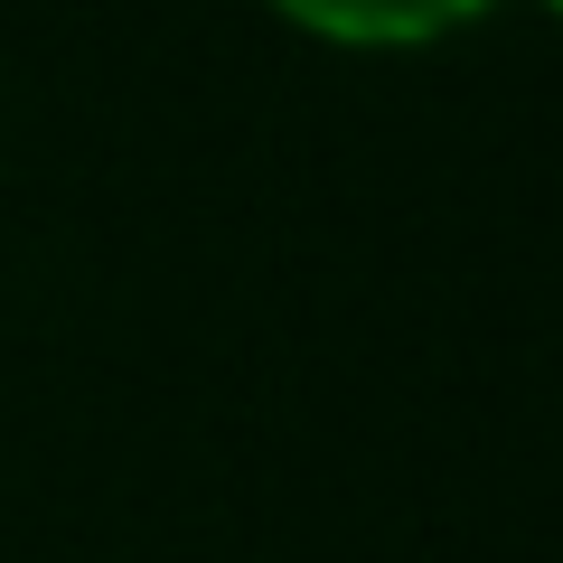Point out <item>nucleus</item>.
<instances>
[{
	"mask_svg": "<svg viewBox=\"0 0 563 563\" xmlns=\"http://www.w3.org/2000/svg\"><path fill=\"white\" fill-rule=\"evenodd\" d=\"M282 10L301 29H320V38H347V47H413V38L461 29L488 0H282Z\"/></svg>",
	"mask_w": 563,
	"mask_h": 563,
	"instance_id": "1",
	"label": "nucleus"
},
{
	"mask_svg": "<svg viewBox=\"0 0 563 563\" xmlns=\"http://www.w3.org/2000/svg\"><path fill=\"white\" fill-rule=\"evenodd\" d=\"M554 10H563V0H554Z\"/></svg>",
	"mask_w": 563,
	"mask_h": 563,
	"instance_id": "2",
	"label": "nucleus"
}]
</instances>
